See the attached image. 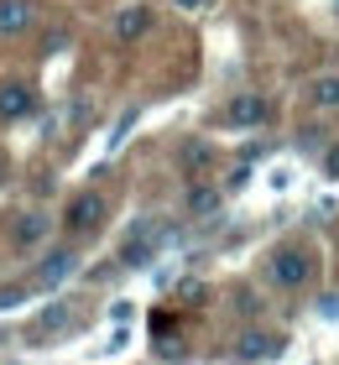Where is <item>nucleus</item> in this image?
I'll return each mask as SVG.
<instances>
[{
    "mask_svg": "<svg viewBox=\"0 0 339 365\" xmlns=\"http://www.w3.org/2000/svg\"><path fill=\"white\" fill-rule=\"evenodd\" d=\"M173 6H178V11H203L209 0H173Z\"/></svg>",
    "mask_w": 339,
    "mask_h": 365,
    "instance_id": "17",
    "label": "nucleus"
},
{
    "mask_svg": "<svg viewBox=\"0 0 339 365\" xmlns=\"http://www.w3.org/2000/svg\"><path fill=\"white\" fill-rule=\"evenodd\" d=\"M151 31V6H141V0H131V6L115 11V42L131 47V42H141Z\"/></svg>",
    "mask_w": 339,
    "mask_h": 365,
    "instance_id": "5",
    "label": "nucleus"
},
{
    "mask_svg": "<svg viewBox=\"0 0 339 365\" xmlns=\"http://www.w3.org/2000/svg\"><path fill=\"white\" fill-rule=\"evenodd\" d=\"M219 204H225V193H219L214 182H188V193H183V214H188V220H214Z\"/></svg>",
    "mask_w": 339,
    "mask_h": 365,
    "instance_id": "8",
    "label": "nucleus"
},
{
    "mask_svg": "<svg viewBox=\"0 0 339 365\" xmlns=\"http://www.w3.org/2000/svg\"><path fill=\"white\" fill-rule=\"evenodd\" d=\"M37 21V6L31 0H0V37H21Z\"/></svg>",
    "mask_w": 339,
    "mask_h": 365,
    "instance_id": "9",
    "label": "nucleus"
},
{
    "mask_svg": "<svg viewBox=\"0 0 339 365\" xmlns=\"http://www.w3.org/2000/svg\"><path fill=\"white\" fill-rule=\"evenodd\" d=\"M266 115H271V105H266L256 89H246V94L230 99L225 120H230V130H256V125H266Z\"/></svg>",
    "mask_w": 339,
    "mask_h": 365,
    "instance_id": "4",
    "label": "nucleus"
},
{
    "mask_svg": "<svg viewBox=\"0 0 339 365\" xmlns=\"http://www.w3.org/2000/svg\"><path fill=\"white\" fill-rule=\"evenodd\" d=\"M74 267H79V261H74V251H53V256H47L42 267H37V282H42V287H53V282H63Z\"/></svg>",
    "mask_w": 339,
    "mask_h": 365,
    "instance_id": "12",
    "label": "nucleus"
},
{
    "mask_svg": "<svg viewBox=\"0 0 339 365\" xmlns=\"http://www.w3.org/2000/svg\"><path fill=\"white\" fill-rule=\"evenodd\" d=\"M313 272H318V256L303 240H282L277 251L266 256V267H261L266 287H277V292H303L313 282Z\"/></svg>",
    "mask_w": 339,
    "mask_h": 365,
    "instance_id": "1",
    "label": "nucleus"
},
{
    "mask_svg": "<svg viewBox=\"0 0 339 365\" xmlns=\"http://www.w3.org/2000/svg\"><path fill=\"white\" fill-rule=\"evenodd\" d=\"M99 225H105V193L84 188V193H74L63 204V230L68 235H94Z\"/></svg>",
    "mask_w": 339,
    "mask_h": 365,
    "instance_id": "2",
    "label": "nucleus"
},
{
    "mask_svg": "<svg viewBox=\"0 0 339 365\" xmlns=\"http://www.w3.org/2000/svg\"><path fill=\"white\" fill-rule=\"evenodd\" d=\"M151 251H157V230H136V235L126 240V251H121V261H126V267H146V261H151Z\"/></svg>",
    "mask_w": 339,
    "mask_h": 365,
    "instance_id": "11",
    "label": "nucleus"
},
{
    "mask_svg": "<svg viewBox=\"0 0 339 365\" xmlns=\"http://www.w3.org/2000/svg\"><path fill=\"white\" fill-rule=\"evenodd\" d=\"M209 162H214V146L209 141H188V146H183V168H188V173H203Z\"/></svg>",
    "mask_w": 339,
    "mask_h": 365,
    "instance_id": "13",
    "label": "nucleus"
},
{
    "mask_svg": "<svg viewBox=\"0 0 339 365\" xmlns=\"http://www.w3.org/2000/svg\"><path fill=\"white\" fill-rule=\"evenodd\" d=\"M329 178H339V146H324V162H318Z\"/></svg>",
    "mask_w": 339,
    "mask_h": 365,
    "instance_id": "14",
    "label": "nucleus"
},
{
    "mask_svg": "<svg viewBox=\"0 0 339 365\" xmlns=\"http://www.w3.org/2000/svg\"><path fill=\"white\" fill-rule=\"evenodd\" d=\"M31 110H37V94H31V84H21V78L0 84V120H26Z\"/></svg>",
    "mask_w": 339,
    "mask_h": 365,
    "instance_id": "7",
    "label": "nucleus"
},
{
    "mask_svg": "<svg viewBox=\"0 0 339 365\" xmlns=\"http://www.w3.org/2000/svg\"><path fill=\"white\" fill-rule=\"evenodd\" d=\"M235 308H241L246 319H251V313H256V297H251V292H235Z\"/></svg>",
    "mask_w": 339,
    "mask_h": 365,
    "instance_id": "16",
    "label": "nucleus"
},
{
    "mask_svg": "<svg viewBox=\"0 0 339 365\" xmlns=\"http://www.w3.org/2000/svg\"><path fill=\"white\" fill-rule=\"evenodd\" d=\"M47 230H53V214L26 209L21 220H16V230H11V245H16V251H37V245L47 240Z\"/></svg>",
    "mask_w": 339,
    "mask_h": 365,
    "instance_id": "6",
    "label": "nucleus"
},
{
    "mask_svg": "<svg viewBox=\"0 0 339 365\" xmlns=\"http://www.w3.org/2000/svg\"><path fill=\"white\" fill-rule=\"evenodd\" d=\"M282 350H287V334H277V329H246L230 344V360L235 365H261V360H277Z\"/></svg>",
    "mask_w": 339,
    "mask_h": 365,
    "instance_id": "3",
    "label": "nucleus"
},
{
    "mask_svg": "<svg viewBox=\"0 0 339 365\" xmlns=\"http://www.w3.org/2000/svg\"><path fill=\"white\" fill-rule=\"evenodd\" d=\"M63 319H68V308H63V303H58V308H47V313H42V329H58V324H63Z\"/></svg>",
    "mask_w": 339,
    "mask_h": 365,
    "instance_id": "15",
    "label": "nucleus"
},
{
    "mask_svg": "<svg viewBox=\"0 0 339 365\" xmlns=\"http://www.w3.org/2000/svg\"><path fill=\"white\" fill-rule=\"evenodd\" d=\"M308 105L313 110H339V73H313L308 78Z\"/></svg>",
    "mask_w": 339,
    "mask_h": 365,
    "instance_id": "10",
    "label": "nucleus"
},
{
    "mask_svg": "<svg viewBox=\"0 0 339 365\" xmlns=\"http://www.w3.org/2000/svg\"><path fill=\"white\" fill-rule=\"evenodd\" d=\"M0 178H6V157H0Z\"/></svg>",
    "mask_w": 339,
    "mask_h": 365,
    "instance_id": "18",
    "label": "nucleus"
}]
</instances>
